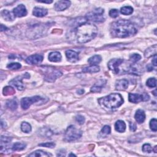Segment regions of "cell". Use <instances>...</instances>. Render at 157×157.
Segmentation results:
<instances>
[{
	"label": "cell",
	"instance_id": "cell-43",
	"mask_svg": "<svg viewBox=\"0 0 157 157\" xmlns=\"http://www.w3.org/2000/svg\"><path fill=\"white\" fill-rule=\"evenodd\" d=\"M38 2H39V3H48V4H50V3H52V1H38Z\"/></svg>",
	"mask_w": 157,
	"mask_h": 157
},
{
	"label": "cell",
	"instance_id": "cell-7",
	"mask_svg": "<svg viewBox=\"0 0 157 157\" xmlns=\"http://www.w3.org/2000/svg\"><path fill=\"white\" fill-rule=\"evenodd\" d=\"M43 98H42L39 96H35V97H33L30 98H23L21 100V106L23 109L27 110L28 109L32 104L34 103H36L39 102V101L42 100Z\"/></svg>",
	"mask_w": 157,
	"mask_h": 157
},
{
	"label": "cell",
	"instance_id": "cell-26",
	"mask_svg": "<svg viewBox=\"0 0 157 157\" xmlns=\"http://www.w3.org/2000/svg\"><path fill=\"white\" fill-rule=\"evenodd\" d=\"M26 144L22 142H16L15 143L12 147V150L13 151H21L24 150L26 148Z\"/></svg>",
	"mask_w": 157,
	"mask_h": 157
},
{
	"label": "cell",
	"instance_id": "cell-27",
	"mask_svg": "<svg viewBox=\"0 0 157 157\" xmlns=\"http://www.w3.org/2000/svg\"><path fill=\"white\" fill-rule=\"evenodd\" d=\"M6 106L11 109V110H15L17 109V106H18V104L15 100H11L7 101L6 102Z\"/></svg>",
	"mask_w": 157,
	"mask_h": 157
},
{
	"label": "cell",
	"instance_id": "cell-31",
	"mask_svg": "<svg viewBox=\"0 0 157 157\" xmlns=\"http://www.w3.org/2000/svg\"><path fill=\"white\" fill-rule=\"evenodd\" d=\"M147 85L150 87V88H153V87H155L156 85V80L155 78H149V79L147 80Z\"/></svg>",
	"mask_w": 157,
	"mask_h": 157
},
{
	"label": "cell",
	"instance_id": "cell-10",
	"mask_svg": "<svg viewBox=\"0 0 157 157\" xmlns=\"http://www.w3.org/2000/svg\"><path fill=\"white\" fill-rule=\"evenodd\" d=\"M124 60L121 59H112L108 63V68L113 73L115 74H119V66L123 63Z\"/></svg>",
	"mask_w": 157,
	"mask_h": 157
},
{
	"label": "cell",
	"instance_id": "cell-24",
	"mask_svg": "<svg viewBox=\"0 0 157 157\" xmlns=\"http://www.w3.org/2000/svg\"><path fill=\"white\" fill-rule=\"evenodd\" d=\"M28 156H33V157H35V156H37V157H39V156H52V155L49 153L44 152L42 150H38L33 152V153L30 154Z\"/></svg>",
	"mask_w": 157,
	"mask_h": 157
},
{
	"label": "cell",
	"instance_id": "cell-15",
	"mask_svg": "<svg viewBox=\"0 0 157 157\" xmlns=\"http://www.w3.org/2000/svg\"><path fill=\"white\" fill-rule=\"evenodd\" d=\"M48 13L47 10L46 9L36 7L34 8L33 14L37 17H42L46 16Z\"/></svg>",
	"mask_w": 157,
	"mask_h": 157
},
{
	"label": "cell",
	"instance_id": "cell-17",
	"mask_svg": "<svg viewBox=\"0 0 157 157\" xmlns=\"http://www.w3.org/2000/svg\"><path fill=\"white\" fill-rule=\"evenodd\" d=\"M128 87V81L126 79L117 81L116 84V88L118 90H125Z\"/></svg>",
	"mask_w": 157,
	"mask_h": 157
},
{
	"label": "cell",
	"instance_id": "cell-34",
	"mask_svg": "<svg viewBox=\"0 0 157 157\" xmlns=\"http://www.w3.org/2000/svg\"><path fill=\"white\" fill-rule=\"evenodd\" d=\"M141 58V56L139 55V54H134L131 55L129 57V59L130 60L132 61L133 63H136L138 61H139Z\"/></svg>",
	"mask_w": 157,
	"mask_h": 157
},
{
	"label": "cell",
	"instance_id": "cell-36",
	"mask_svg": "<svg viewBox=\"0 0 157 157\" xmlns=\"http://www.w3.org/2000/svg\"><path fill=\"white\" fill-rule=\"evenodd\" d=\"M152 150V147L149 144H145L142 146V151L145 153H151Z\"/></svg>",
	"mask_w": 157,
	"mask_h": 157
},
{
	"label": "cell",
	"instance_id": "cell-2",
	"mask_svg": "<svg viewBox=\"0 0 157 157\" xmlns=\"http://www.w3.org/2000/svg\"><path fill=\"white\" fill-rule=\"evenodd\" d=\"M97 33L98 28L94 25L86 22L76 27V40L80 44L86 43L93 39Z\"/></svg>",
	"mask_w": 157,
	"mask_h": 157
},
{
	"label": "cell",
	"instance_id": "cell-16",
	"mask_svg": "<svg viewBox=\"0 0 157 157\" xmlns=\"http://www.w3.org/2000/svg\"><path fill=\"white\" fill-rule=\"evenodd\" d=\"M134 118L138 124L143 123L145 119V114L144 111L141 109H138L136 112Z\"/></svg>",
	"mask_w": 157,
	"mask_h": 157
},
{
	"label": "cell",
	"instance_id": "cell-12",
	"mask_svg": "<svg viewBox=\"0 0 157 157\" xmlns=\"http://www.w3.org/2000/svg\"><path fill=\"white\" fill-rule=\"evenodd\" d=\"M13 13L15 17H22L27 15V11L23 4H20L14 9Z\"/></svg>",
	"mask_w": 157,
	"mask_h": 157
},
{
	"label": "cell",
	"instance_id": "cell-6",
	"mask_svg": "<svg viewBox=\"0 0 157 157\" xmlns=\"http://www.w3.org/2000/svg\"><path fill=\"white\" fill-rule=\"evenodd\" d=\"M104 11L102 8L96 9L93 11L89 12L86 15V19L93 21L94 22H102L105 20L103 15Z\"/></svg>",
	"mask_w": 157,
	"mask_h": 157
},
{
	"label": "cell",
	"instance_id": "cell-28",
	"mask_svg": "<svg viewBox=\"0 0 157 157\" xmlns=\"http://www.w3.org/2000/svg\"><path fill=\"white\" fill-rule=\"evenodd\" d=\"M120 12L125 15H131L133 12V8L131 6H124L120 9Z\"/></svg>",
	"mask_w": 157,
	"mask_h": 157
},
{
	"label": "cell",
	"instance_id": "cell-9",
	"mask_svg": "<svg viewBox=\"0 0 157 157\" xmlns=\"http://www.w3.org/2000/svg\"><path fill=\"white\" fill-rule=\"evenodd\" d=\"M129 101L133 103H138L141 101H145L149 100V95L146 93L143 94H139L136 93H129Z\"/></svg>",
	"mask_w": 157,
	"mask_h": 157
},
{
	"label": "cell",
	"instance_id": "cell-5",
	"mask_svg": "<svg viewBox=\"0 0 157 157\" xmlns=\"http://www.w3.org/2000/svg\"><path fill=\"white\" fill-rule=\"evenodd\" d=\"M43 74L45 80L49 82H54L57 78L62 76V73L54 68L45 67L43 69Z\"/></svg>",
	"mask_w": 157,
	"mask_h": 157
},
{
	"label": "cell",
	"instance_id": "cell-29",
	"mask_svg": "<svg viewBox=\"0 0 157 157\" xmlns=\"http://www.w3.org/2000/svg\"><path fill=\"white\" fill-rule=\"evenodd\" d=\"M3 93L4 96H10L14 94L15 93V90L13 87L10 86H7L4 88Z\"/></svg>",
	"mask_w": 157,
	"mask_h": 157
},
{
	"label": "cell",
	"instance_id": "cell-4",
	"mask_svg": "<svg viewBox=\"0 0 157 157\" xmlns=\"http://www.w3.org/2000/svg\"><path fill=\"white\" fill-rule=\"evenodd\" d=\"M82 135V132L81 129H77L73 125H71L66 131L65 134V140L67 142L74 141L81 137Z\"/></svg>",
	"mask_w": 157,
	"mask_h": 157
},
{
	"label": "cell",
	"instance_id": "cell-21",
	"mask_svg": "<svg viewBox=\"0 0 157 157\" xmlns=\"http://www.w3.org/2000/svg\"><path fill=\"white\" fill-rule=\"evenodd\" d=\"M100 71V68L98 65H91L88 67H85L82 69V71L84 73H98Z\"/></svg>",
	"mask_w": 157,
	"mask_h": 157
},
{
	"label": "cell",
	"instance_id": "cell-11",
	"mask_svg": "<svg viewBox=\"0 0 157 157\" xmlns=\"http://www.w3.org/2000/svg\"><path fill=\"white\" fill-rule=\"evenodd\" d=\"M43 57L39 54H35L28 57L25 60V62L29 65H39L42 63Z\"/></svg>",
	"mask_w": 157,
	"mask_h": 157
},
{
	"label": "cell",
	"instance_id": "cell-45",
	"mask_svg": "<svg viewBox=\"0 0 157 157\" xmlns=\"http://www.w3.org/2000/svg\"><path fill=\"white\" fill-rule=\"evenodd\" d=\"M156 148H157V147H156V146H155V147H154V149L153 150L154 151V152H155V153H157V150H156Z\"/></svg>",
	"mask_w": 157,
	"mask_h": 157
},
{
	"label": "cell",
	"instance_id": "cell-14",
	"mask_svg": "<svg viewBox=\"0 0 157 157\" xmlns=\"http://www.w3.org/2000/svg\"><path fill=\"white\" fill-rule=\"evenodd\" d=\"M66 56L70 62L75 63L78 60V55L75 51L72 50H68L66 52Z\"/></svg>",
	"mask_w": 157,
	"mask_h": 157
},
{
	"label": "cell",
	"instance_id": "cell-1",
	"mask_svg": "<svg viewBox=\"0 0 157 157\" xmlns=\"http://www.w3.org/2000/svg\"><path fill=\"white\" fill-rule=\"evenodd\" d=\"M110 31L113 37L125 38L135 35L137 30L131 21L120 19L112 23Z\"/></svg>",
	"mask_w": 157,
	"mask_h": 157
},
{
	"label": "cell",
	"instance_id": "cell-19",
	"mask_svg": "<svg viewBox=\"0 0 157 157\" xmlns=\"http://www.w3.org/2000/svg\"><path fill=\"white\" fill-rule=\"evenodd\" d=\"M49 60L52 62H59L62 60V55L58 52H53L49 55Z\"/></svg>",
	"mask_w": 157,
	"mask_h": 157
},
{
	"label": "cell",
	"instance_id": "cell-25",
	"mask_svg": "<svg viewBox=\"0 0 157 157\" xmlns=\"http://www.w3.org/2000/svg\"><path fill=\"white\" fill-rule=\"evenodd\" d=\"M101 57L100 55H94L93 57H92L88 60V62L91 65H97L101 62Z\"/></svg>",
	"mask_w": 157,
	"mask_h": 157
},
{
	"label": "cell",
	"instance_id": "cell-47",
	"mask_svg": "<svg viewBox=\"0 0 157 157\" xmlns=\"http://www.w3.org/2000/svg\"><path fill=\"white\" fill-rule=\"evenodd\" d=\"M69 156H76V155H75L74 154H70V155H69Z\"/></svg>",
	"mask_w": 157,
	"mask_h": 157
},
{
	"label": "cell",
	"instance_id": "cell-33",
	"mask_svg": "<svg viewBox=\"0 0 157 157\" xmlns=\"http://www.w3.org/2000/svg\"><path fill=\"white\" fill-rule=\"evenodd\" d=\"M22 67L21 65L19 63H12L9 64L7 66V68L9 69H12V70H17V69H19Z\"/></svg>",
	"mask_w": 157,
	"mask_h": 157
},
{
	"label": "cell",
	"instance_id": "cell-35",
	"mask_svg": "<svg viewBox=\"0 0 157 157\" xmlns=\"http://www.w3.org/2000/svg\"><path fill=\"white\" fill-rule=\"evenodd\" d=\"M157 121L156 118H153L150 120V127L151 129L153 132H156L157 131Z\"/></svg>",
	"mask_w": 157,
	"mask_h": 157
},
{
	"label": "cell",
	"instance_id": "cell-46",
	"mask_svg": "<svg viewBox=\"0 0 157 157\" xmlns=\"http://www.w3.org/2000/svg\"><path fill=\"white\" fill-rule=\"evenodd\" d=\"M153 93V94H154L155 96H156V90H155Z\"/></svg>",
	"mask_w": 157,
	"mask_h": 157
},
{
	"label": "cell",
	"instance_id": "cell-8",
	"mask_svg": "<svg viewBox=\"0 0 157 157\" xmlns=\"http://www.w3.org/2000/svg\"><path fill=\"white\" fill-rule=\"evenodd\" d=\"M30 77V75L28 73H25L23 75L19 76L17 77L14 78L11 81L9 82V84L13 86H14L15 88H17L19 90H23L24 89V85L23 84L22 81L23 78H28Z\"/></svg>",
	"mask_w": 157,
	"mask_h": 157
},
{
	"label": "cell",
	"instance_id": "cell-41",
	"mask_svg": "<svg viewBox=\"0 0 157 157\" xmlns=\"http://www.w3.org/2000/svg\"><path fill=\"white\" fill-rule=\"evenodd\" d=\"M152 64L153 65V66H156V55H154L153 58L152 59Z\"/></svg>",
	"mask_w": 157,
	"mask_h": 157
},
{
	"label": "cell",
	"instance_id": "cell-42",
	"mask_svg": "<svg viewBox=\"0 0 157 157\" xmlns=\"http://www.w3.org/2000/svg\"><path fill=\"white\" fill-rule=\"evenodd\" d=\"M7 30V28L6 27H5V26H4L3 25H1V31H4Z\"/></svg>",
	"mask_w": 157,
	"mask_h": 157
},
{
	"label": "cell",
	"instance_id": "cell-22",
	"mask_svg": "<svg viewBox=\"0 0 157 157\" xmlns=\"http://www.w3.org/2000/svg\"><path fill=\"white\" fill-rule=\"evenodd\" d=\"M115 129L119 133H124L126 129V124L124 121L118 120L115 124Z\"/></svg>",
	"mask_w": 157,
	"mask_h": 157
},
{
	"label": "cell",
	"instance_id": "cell-38",
	"mask_svg": "<svg viewBox=\"0 0 157 157\" xmlns=\"http://www.w3.org/2000/svg\"><path fill=\"white\" fill-rule=\"evenodd\" d=\"M76 120L77 122H78V124L80 125H83L85 123V118L81 115L77 116L76 117Z\"/></svg>",
	"mask_w": 157,
	"mask_h": 157
},
{
	"label": "cell",
	"instance_id": "cell-44",
	"mask_svg": "<svg viewBox=\"0 0 157 157\" xmlns=\"http://www.w3.org/2000/svg\"><path fill=\"white\" fill-rule=\"evenodd\" d=\"M77 93H78V94H83V93H84V90H82V89H81V90H77Z\"/></svg>",
	"mask_w": 157,
	"mask_h": 157
},
{
	"label": "cell",
	"instance_id": "cell-32",
	"mask_svg": "<svg viewBox=\"0 0 157 157\" xmlns=\"http://www.w3.org/2000/svg\"><path fill=\"white\" fill-rule=\"evenodd\" d=\"M110 132H111L110 127L108 125H106L102 128L100 133L102 136H106V135L109 134L110 133Z\"/></svg>",
	"mask_w": 157,
	"mask_h": 157
},
{
	"label": "cell",
	"instance_id": "cell-20",
	"mask_svg": "<svg viewBox=\"0 0 157 157\" xmlns=\"http://www.w3.org/2000/svg\"><path fill=\"white\" fill-rule=\"evenodd\" d=\"M3 18L7 21H12L15 19V15L13 12H11L7 10H3L1 12Z\"/></svg>",
	"mask_w": 157,
	"mask_h": 157
},
{
	"label": "cell",
	"instance_id": "cell-30",
	"mask_svg": "<svg viewBox=\"0 0 157 157\" xmlns=\"http://www.w3.org/2000/svg\"><path fill=\"white\" fill-rule=\"evenodd\" d=\"M21 129L23 132L28 133L31 132V126L30 124H28V122H23L21 125Z\"/></svg>",
	"mask_w": 157,
	"mask_h": 157
},
{
	"label": "cell",
	"instance_id": "cell-37",
	"mask_svg": "<svg viewBox=\"0 0 157 157\" xmlns=\"http://www.w3.org/2000/svg\"><path fill=\"white\" fill-rule=\"evenodd\" d=\"M109 14L110 17H112V18H116V17L118 16L119 12H118V11L116 9H111L109 11Z\"/></svg>",
	"mask_w": 157,
	"mask_h": 157
},
{
	"label": "cell",
	"instance_id": "cell-39",
	"mask_svg": "<svg viewBox=\"0 0 157 157\" xmlns=\"http://www.w3.org/2000/svg\"><path fill=\"white\" fill-rule=\"evenodd\" d=\"M39 146L42 147H49V148H53L55 147V144L54 142H46V143H43L39 144Z\"/></svg>",
	"mask_w": 157,
	"mask_h": 157
},
{
	"label": "cell",
	"instance_id": "cell-13",
	"mask_svg": "<svg viewBox=\"0 0 157 157\" xmlns=\"http://www.w3.org/2000/svg\"><path fill=\"white\" fill-rule=\"evenodd\" d=\"M70 5L71 2L69 1H59L55 4L54 8L57 11H62L66 9Z\"/></svg>",
	"mask_w": 157,
	"mask_h": 157
},
{
	"label": "cell",
	"instance_id": "cell-3",
	"mask_svg": "<svg viewBox=\"0 0 157 157\" xmlns=\"http://www.w3.org/2000/svg\"><path fill=\"white\" fill-rule=\"evenodd\" d=\"M100 105L109 109L119 108L124 103V99L119 93H111L98 100Z\"/></svg>",
	"mask_w": 157,
	"mask_h": 157
},
{
	"label": "cell",
	"instance_id": "cell-18",
	"mask_svg": "<svg viewBox=\"0 0 157 157\" xmlns=\"http://www.w3.org/2000/svg\"><path fill=\"white\" fill-rule=\"evenodd\" d=\"M106 81L104 80H100L98 81V82L96 83L94 86H93L91 89V92L93 93H100L101 90L102 86L105 85Z\"/></svg>",
	"mask_w": 157,
	"mask_h": 157
},
{
	"label": "cell",
	"instance_id": "cell-23",
	"mask_svg": "<svg viewBox=\"0 0 157 157\" xmlns=\"http://www.w3.org/2000/svg\"><path fill=\"white\" fill-rule=\"evenodd\" d=\"M156 54V45L155 44L154 46L149 47L147 49L145 52V58H149L152 56H154Z\"/></svg>",
	"mask_w": 157,
	"mask_h": 157
},
{
	"label": "cell",
	"instance_id": "cell-40",
	"mask_svg": "<svg viewBox=\"0 0 157 157\" xmlns=\"http://www.w3.org/2000/svg\"><path fill=\"white\" fill-rule=\"evenodd\" d=\"M129 128L130 130L132 131V132H134L136 130V125L134 123H132V122L129 123Z\"/></svg>",
	"mask_w": 157,
	"mask_h": 157
}]
</instances>
